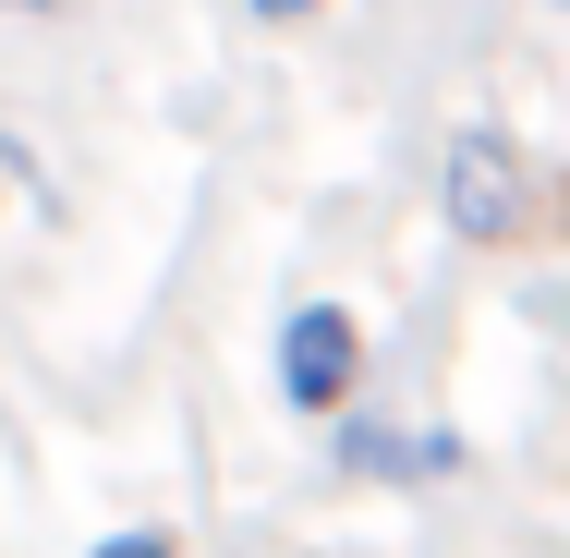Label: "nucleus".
<instances>
[{"label": "nucleus", "instance_id": "39448f33", "mask_svg": "<svg viewBox=\"0 0 570 558\" xmlns=\"http://www.w3.org/2000/svg\"><path fill=\"white\" fill-rule=\"evenodd\" d=\"M461 461H473V449H461V425H425V438H413V473H425V486H450Z\"/></svg>", "mask_w": 570, "mask_h": 558}, {"label": "nucleus", "instance_id": "0eeeda50", "mask_svg": "<svg viewBox=\"0 0 570 558\" xmlns=\"http://www.w3.org/2000/svg\"><path fill=\"white\" fill-rule=\"evenodd\" d=\"M0 12H37V25H49V12H73V0H0Z\"/></svg>", "mask_w": 570, "mask_h": 558}, {"label": "nucleus", "instance_id": "f257e3e1", "mask_svg": "<svg viewBox=\"0 0 570 558\" xmlns=\"http://www.w3.org/2000/svg\"><path fill=\"white\" fill-rule=\"evenodd\" d=\"M438 219L473 255H510V243H534V231L559 219V183L534 170V146L510 121H461L450 146H438Z\"/></svg>", "mask_w": 570, "mask_h": 558}, {"label": "nucleus", "instance_id": "f03ea898", "mask_svg": "<svg viewBox=\"0 0 570 558\" xmlns=\"http://www.w3.org/2000/svg\"><path fill=\"white\" fill-rule=\"evenodd\" d=\"M267 376H279V413L341 425V401L364 389V316H352V304H292V316H279V352H267Z\"/></svg>", "mask_w": 570, "mask_h": 558}, {"label": "nucleus", "instance_id": "20e7f679", "mask_svg": "<svg viewBox=\"0 0 570 558\" xmlns=\"http://www.w3.org/2000/svg\"><path fill=\"white\" fill-rule=\"evenodd\" d=\"M86 558H183V535H170V522H121V535H98Z\"/></svg>", "mask_w": 570, "mask_h": 558}, {"label": "nucleus", "instance_id": "423d86ee", "mask_svg": "<svg viewBox=\"0 0 570 558\" xmlns=\"http://www.w3.org/2000/svg\"><path fill=\"white\" fill-rule=\"evenodd\" d=\"M255 25H304V12H328V0H243Z\"/></svg>", "mask_w": 570, "mask_h": 558}, {"label": "nucleus", "instance_id": "7ed1b4c3", "mask_svg": "<svg viewBox=\"0 0 570 558\" xmlns=\"http://www.w3.org/2000/svg\"><path fill=\"white\" fill-rule=\"evenodd\" d=\"M328 461H341L352 486H425V473H413V438L376 425V413H341V425H328Z\"/></svg>", "mask_w": 570, "mask_h": 558}]
</instances>
